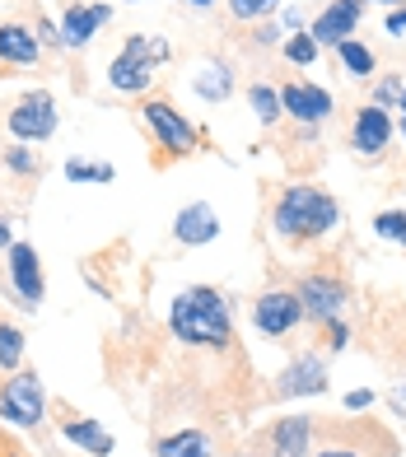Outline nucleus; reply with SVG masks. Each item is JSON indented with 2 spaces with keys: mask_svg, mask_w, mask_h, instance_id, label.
<instances>
[{
  "mask_svg": "<svg viewBox=\"0 0 406 457\" xmlns=\"http://www.w3.org/2000/svg\"><path fill=\"white\" fill-rule=\"evenodd\" d=\"M364 19V0H327V10L313 19V43L318 47H336L355 33V24Z\"/></svg>",
  "mask_w": 406,
  "mask_h": 457,
  "instance_id": "obj_16",
  "label": "nucleus"
},
{
  "mask_svg": "<svg viewBox=\"0 0 406 457\" xmlns=\"http://www.w3.org/2000/svg\"><path fill=\"white\" fill-rule=\"evenodd\" d=\"M388 33H406V5L388 14Z\"/></svg>",
  "mask_w": 406,
  "mask_h": 457,
  "instance_id": "obj_35",
  "label": "nucleus"
},
{
  "mask_svg": "<svg viewBox=\"0 0 406 457\" xmlns=\"http://www.w3.org/2000/svg\"><path fill=\"white\" fill-rule=\"evenodd\" d=\"M56 98L47 89H29V94H19L10 108H5V131L14 140H24V145H43L56 136Z\"/></svg>",
  "mask_w": 406,
  "mask_h": 457,
  "instance_id": "obj_7",
  "label": "nucleus"
},
{
  "mask_svg": "<svg viewBox=\"0 0 406 457\" xmlns=\"http://www.w3.org/2000/svg\"><path fill=\"white\" fill-rule=\"evenodd\" d=\"M173 238L182 247H206L220 238V215H215V205L206 201H192V205H182V211L173 215Z\"/></svg>",
  "mask_w": 406,
  "mask_h": 457,
  "instance_id": "obj_17",
  "label": "nucleus"
},
{
  "mask_svg": "<svg viewBox=\"0 0 406 457\" xmlns=\"http://www.w3.org/2000/svg\"><path fill=\"white\" fill-rule=\"evenodd\" d=\"M378 5H406V0H378Z\"/></svg>",
  "mask_w": 406,
  "mask_h": 457,
  "instance_id": "obj_37",
  "label": "nucleus"
},
{
  "mask_svg": "<svg viewBox=\"0 0 406 457\" xmlns=\"http://www.w3.org/2000/svg\"><path fill=\"white\" fill-rule=\"evenodd\" d=\"M225 10L234 24H257V19H271L280 10V0H229Z\"/></svg>",
  "mask_w": 406,
  "mask_h": 457,
  "instance_id": "obj_26",
  "label": "nucleus"
},
{
  "mask_svg": "<svg viewBox=\"0 0 406 457\" xmlns=\"http://www.w3.org/2000/svg\"><path fill=\"white\" fill-rule=\"evenodd\" d=\"M10 247H14V228H10L5 215H0V253H10Z\"/></svg>",
  "mask_w": 406,
  "mask_h": 457,
  "instance_id": "obj_34",
  "label": "nucleus"
},
{
  "mask_svg": "<svg viewBox=\"0 0 406 457\" xmlns=\"http://www.w3.org/2000/svg\"><path fill=\"white\" fill-rule=\"evenodd\" d=\"M140 121H145V131H150L154 145H159V163L187 159V154H196L201 145H206V136H201L169 98H145V103H140Z\"/></svg>",
  "mask_w": 406,
  "mask_h": 457,
  "instance_id": "obj_3",
  "label": "nucleus"
},
{
  "mask_svg": "<svg viewBox=\"0 0 406 457\" xmlns=\"http://www.w3.org/2000/svg\"><path fill=\"white\" fill-rule=\"evenodd\" d=\"M303 322V303L294 289H267V295L253 299V327L261 337H290Z\"/></svg>",
  "mask_w": 406,
  "mask_h": 457,
  "instance_id": "obj_11",
  "label": "nucleus"
},
{
  "mask_svg": "<svg viewBox=\"0 0 406 457\" xmlns=\"http://www.w3.org/2000/svg\"><path fill=\"white\" fill-rule=\"evenodd\" d=\"M112 19V5L104 0H79V5H66L61 14V47H89L94 33Z\"/></svg>",
  "mask_w": 406,
  "mask_h": 457,
  "instance_id": "obj_15",
  "label": "nucleus"
},
{
  "mask_svg": "<svg viewBox=\"0 0 406 457\" xmlns=\"http://www.w3.org/2000/svg\"><path fill=\"white\" fill-rule=\"evenodd\" d=\"M154 457H211V439L201 429H178L154 444Z\"/></svg>",
  "mask_w": 406,
  "mask_h": 457,
  "instance_id": "obj_22",
  "label": "nucleus"
},
{
  "mask_svg": "<svg viewBox=\"0 0 406 457\" xmlns=\"http://www.w3.org/2000/svg\"><path fill=\"white\" fill-rule=\"evenodd\" d=\"M378 397H374V392L369 387H355V392H346V411H369Z\"/></svg>",
  "mask_w": 406,
  "mask_h": 457,
  "instance_id": "obj_32",
  "label": "nucleus"
},
{
  "mask_svg": "<svg viewBox=\"0 0 406 457\" xmlns=\"http://www.w3.org/2000/svg\"><path fill=\"white\" fill-rule=\"evenodd\" d=\"M397 108H402V112H406V89H402V98H397Z\"/></svg>",
  "mask_w": 406,
  "mask_h": 457,
  "instance_id": "obj_38",
  "label": "nucleus"
},
{
  "mask_svg": "<svg viewBox=\"0 0 406 457\" xmlns=\"http://www.w3.org/2000/svg\"><path fill=\"white\" fill-rule=\"evenodd\" d=\"M196 94L206 98V103H215V98H229V94H234V79H229V71H225V66H206V71H201V79H196Z\"/></svg>",
  "mask_w": 406,
  "mask_h": 457,
  "instance_id": "obj_25",
  "label": "nucleus"
},
{
  "mask_svg": "<svg viewBox=\"0 0 406 457\" xmlns=\"http://www.w3.org/2000/svg\"><path fill=\"white\" fill-rule=\"evenodd\" d=\"M248 103H253V112H257V121L261 127H276L280 117H286V108H280V89H271V85H257L248 89Z\"/></svg>",
  "mask_w": 406,
  "mask_h": 457,
  "instance_id": "obj_24",
  "label": "nucleus"
},
{
  "mask_svg": "<svg viewBox=\"0 0 406 457\" xmlns=\"http://www.w3.org/2000/svg\"><path fill=\"white\" fill-rule=\"evenodd\" d=\"M294 295H299V303H303V318L332 322V318L346 313L351 289H346V280L332 276V271H313V276H303V280L294 285Z\"/></svg>",
  "mask_w": 406,
  "mask_h": 457,
  "instance_id": "obj_10",
  "label": "nucleus"
},
{
  "mask_svg": "<svg viewBox=\"0 0 406 457\" xmlns=\"http://www.w3.org/2000/svg\"><path fill=\"white\" fill-rule=\"evenodd\" d=\"M336 56H341V66H346L355 79H369L374 71H378V61H374V52L364 47V43H355V37H346V43H336Z\"/></svg>",
  "mask_w": 406,
  "mask_h": 457,
  "instance_id": "obj_23",
  "label": "nucleus"
},
{
  "mask_svg": "<svg viewBox=\"0 0 406 457\" xmlns=\"http://www.w3.org/2000/svg\"><path fill=\"white\" fill-rule=\"evenodd\" d=\"M313 434H318L313 415H286V420L271 425V453L276 457H309L313 453Z\"/></svg>",
  "mask_w": 406,
  "mask_h": 457,
  "instance_id": "obj_19",
  "label": "nucleus"
},
{
  "mask_svg": "<svg viewBox=\"0 0 406 457\" xmlns=\"http://www.w3.org/2000/svg\"><path fill=\"white\" fill-rule=\"evenodd\" d=\"M24 327H19L5 308H0V373H19V364H24Z\"/></svg>",
  "mask_w": 406,
  "mask_h": 457,
  "instance_id": "obj_21",
  "label": "nucleus"
},
{
  "mask_svg": "<svg viewBox=\"0 0 406 457\" xmlns=\"http://www.w3.org/2000/svg\"><path fill=\"white\" fill-rule=\"evenodd\" d=\"M327 392V360L322 355H299L276 383V397H318Z\"/></svg>",
  "mask_w": 406,
  "mask_h": 457,
  "instance_id": "obj_18",
  "label": "nucleus"
},
{
  "mask_svg": "<svg viewBox=\"0 0 406 457\" xmlns=\"http://www.w3.org/2000/svg\"><path fill=\"white\" fill-rule=\"evenodd\" d=\"M393 145V117L388 108H378V103H364L351 121V150L360 159H383Z\"/></svg>",
  "mask_w": 406,
  "mask_h": 457,
  "instance_id": "obj_13",
  "label": "nucleus"
},
{
  "mask_svg": "<svg viewBox=\"0 0 406 457\" xmlns=\"http://www.w3.org/2000/svg\"><path fill=\"white\" fill-rule=\"evenodd\" d=\"M187 5H196V10H211V5H215V0H187Z\"/></svg>",
  "mask_w": 406,
  "mask_h": 457,
  "instance_id": "obj_36",
  "label": "nucleus"
},
{
  "mask_svg": "<svg viewBox=\"0 0 406 457\" xmlns=\"http://www.w3.org/2000/svg\"><path fill=\"white\" fill-rule=\"evenodd\" d=\"M280 108H286V117L303 121V127H318V121L332 117L336 98L322 85H309V79H286V85H280Z\"/></svg>",
  "mask_w": 406,
  "mask_h": 457,
  "instance_id": "obj_12",
  "label": "nucleus"
},
{
  "mask_svg": "<svg viewBox=\"0 0 406 457\" xmlns=\"http://www.w3.org/2000/svg\"><path fill=\"white\" fill-rule=\"evenodd\" d=\"M169 331L182 345H196V350H229L234 345V318H229L225 295L211 285L182 289L169 308Z\"/></svg>",
  "mask_w": 406,
  "mask_h": 457,
  "instance_id": "obj_1",
  "label": "nucleus"
},
{
  "mask_svg": "<svg viewBox=\"0 0 406 457\" xmlns=\"http://www.w3.org/2000/svg\"><path fill=\"white\" fill-rule=\"evenodd\" d=\"M336 224H341L336 196L322 192V187H313V182L286 187V192L276 196V205H271V228H276V238H286V243H294V247L313 243V238H327Z\"/></svg>",
  "mask_w": 406,
  "mask_h": 457,
  "instance_id": "obj_2",
  "label": "nucleus"
},
{
  "mask_svg": "<svg viewBox=\"0 0 406 457\" xmlns=\"http://www.w3.org/2000/svg\"><path fill=\"white\" fill-rule=\"evenodd\" d=\"M0 169H5L14 182H37V173H43V154H33V145L14 140L0 150Z\"/></svg>",
  "mask_w": 406,
  "mask_h": 457,
  "instance_id": "obj_20",
  "label": "nucleus"
},
{
  "mask_svg": "<svg viewBox=\"0 0 406 457\" xmlns=\"http://www.w3.org/2000/svg\"><path fill=\"white\" fill-rule=\"evenodd\" d=\"M318 429L322 448H313L309 457H397V439L374 420H336Z\"/></svg>",
  "mask_w": 406,
  "mask_h": 457,
  "instance_id": "obj_4",
  "label": "nucleus"
},
{
  "mask_svg": "<svg viewBox=\"0 0 406 457\" xmlns=\"http://www.w3.org/2000/svg\"><path fill=\"white\" fill-rule=\"evenodd\" d=\"M43 66V37L19 19H0V71Z\"/></svg>",
  "mask_w": 406,
  "mask_h": 457,
  "instance_id": "obj_14",
  "label": "nucleus"
},
{
  "mask_svg": "<svg viewBox=\"0 0 406 457\" xmlns=\"http://www.w3.org/2000/svg\"><path fill=\"white\" fill-rule=\"evenodd\" d=\"M169 56V47L159 43V37H145V33H131L127 47L112 56L108 66V85L117 94H145L154 85V66Z\"/></svg>",
  "mask_w": 406,
  "mask_h": 457,
  "instance_id": "obj_5",
  "label": "nucleus"
},
{
  "mask_svg": "<svg viewBox=\"0 0 406 457\" xmlns=\"http://www.w3.org/2000/svg\"><path fill=\"white\" fill-rule=\"evenodd\" d=\"M52 425H56V434L66 444H75L79 453H89V457H108L117 444H112V434L94 420V415H85V411H75L70 402H52Z\"/></svg>",
  "mask_w": 406,
  "mask_h": 457,
  "instance_id": "obj_9",
  "label": "nucleus"
},
{
  "mask_svg": "<svg viewBox=\"0 0 406 457\" xmlns=\"http://www.w3.org/2000/svg\"><path fill=\"white\" fill-rule=\"evenodd\" d=\"M402 136H406V112H402Z\"/></svg>",
  "mask_w": 406,
  "mask_h": 457,
  "instance_id": "obj_39",
  "label": "nucleus"
},
{
  "mask_svg": "<svg viewBox=\"0 0 406 457\" xmlns=\"http://www.w3.org/2000/svg\"><path fill=\"white\" fill-rule=\"evenodd\" d=\"M286 61H290V66H313V61H318L313 33H294L290 43H286Z\"/></svg>",
  "mask_w": 406,
  "mask_h": 457,
  "instance_id": "obj_29",
  "label": "nucleus"
},
{
  "mask_svg": "<svg viewBox=\"0 0 406 457\" xmlns=\"http://www.w3.org/2000/svg\"><path fill=\"white\" fill-rule=\"evenodd\" d=\"M47 387L37 378V369H19L0 383V420L19 425V429H43L47 425Z\"/></svg>",
  "mask_w": 406,
  "mask_h": 457,
  "instance_id": "obj_6",
  "label": "nucleus"
},
{
  "mask_svg": "<svg viewBox=\"0 0 406 457\" xmlns=\"http://www.w3.org/2000/svg\"><path fill=\"white\" fill-rule=\"evenodd\" d=\"M322 327V341H327L332 350H341V345H346V337H351V331H346V322H341V318H332V322H318Z\"/></svg>",
  "mask_w": 406,
  "mask_h": 457,
  "instance_id": "obj_31",
  "label": "nucleus"
},
{
  "mask_svg": "<svg viewBox=\"0 0 406 457\" xmlns=\"http://www.w3.org/2000/svg\"><path fill=\"white\" fill-rule=\"evenodd\" d=\"M0 457H33L19 439H10V434H0Z\"/></svg>",
  "mask_w": 406,
  "mask_h": 457,
  "instance_id": "obj_33",
  "label": "nucleus"
},
{
  "mask_svg": "<svg viewBox=\"0 0 406 457\" xmlns=\"http://www.w3.org/2000/svg\"><path fill=\"white\" fill-rule=\"evenodd\" d=\"M5 276H10V295L19 299V308H33L43 303L47 295V271H43V257H37L33 243H14L5 253Z\"/></svg>",
  "mask_w": 406,
  "mask_h": 457,
  "instance_id": "obj_8",
  "label": "nucleus"
},
{
  "mask_svg": "<svg viewBox=\"0 0 406 457\" xmlns=\"http://www.w3.org/2000/svg\"><path fill=\"white\" fill-rule=\"evenodd\" d=\"M374 234L406 247V211H383V215H374Z\"/></svg>",
  "mask_w": 406,
  "mask_h": 457,
  "instance_id": "obj_28",
  "label": "nucleus"
},
{
  "mask_svg": "<svg viewBox=\"0 0 406 457\" xmlns=\"http://www.w3.org/2000/svg\"><path fill=\"white\" fill-rule=\"evenodd\" d=\"M402 89H406V85H402V75H383V79H378L374 103H378V108H383V103H397V98H402Z\"/></svg>",
  "mask_w": 406,
  "mask_h": 457,
  "instance_id": "obj_30",
  "label": "nucleus"
},
{
  "mask_svg": "<svg viewBox=\"0 0 406 457\" xmlns=\"http://www.w3.org/2000/svg\"><path fill=\"white\" fill-rule=\"evenodd\" d=\"M66 178L70 182H112V163H85V159H70L66 163Z\"/></svg>",
  "mask_w": 406,
  "mask_h": 457,
  "instance_id": "obj_27",
  "label": "nucleus"
}]
</instances>
